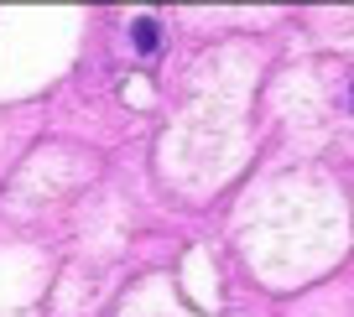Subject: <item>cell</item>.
<instances>
[{
    "label": "cell",
    "instance_id": "1",
    "mask_svg": "<svg viewBox=\"0 0 354 317\" xmlns=\"http://www.w3.org/2000/svg\"><path fill=\"white\" fill-rule=\"evenodd\" d=\"M131 42H136V52H141V57L162 52V26H156L151 16H136V21H131Z\"/></svg>",
    "mask_w": 354,
    "mask_h": 317
},
{
    "label": "cell",
    "instance_id": "2",
    "mask_svg": "<svg viewBox=\"0 0 354 317\" xmlns=\"http://www.w3.org/2000/svg\"><path fill=\"white\" fill-rule=\"evenodd\" d=\"M349 99H354V88H349Z\"/></svg>",
    "mask_w": 354,
    "mask_h": 317
}]
</instances>
